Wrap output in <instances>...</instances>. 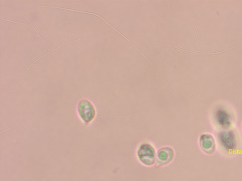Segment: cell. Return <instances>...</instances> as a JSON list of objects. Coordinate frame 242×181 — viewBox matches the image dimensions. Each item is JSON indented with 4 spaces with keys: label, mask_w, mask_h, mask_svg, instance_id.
Listing matches in <instances>:
<instances>
[{
    "label": "cell",
    "mask_w": 242,
    "mask_h": 181,
    "mask_svg": "<svg viewBox=\"0 0 242 181\" xmlns=\"http://www.w3.org/2000/svg\"><path fill=\"white\" fill-rule=\"evenodd\" d=\"M78 112L80 117L86 123L92 121L95 116L94 107L88 100L80 101L78 106Z\"/></svg>",
    "instance_id": "cell-1"
},
{
    "label": "cell",
    "mask_w": 242,
    "mask_h": 181,
    "mask_svg": "<svg viewBox=\"0 0 242 181\" xmlns=\"http://www.w3.org/2000/svg\"><path fill=\"white\" fill-rule=\"evenodd\" d=\"M155 151L154 149L149 145H144L141 146L139 151V156L141 162L149 164L154 163Z\"/></svg>",
    "instance_id": "cell-2"
},
{
    "label": "cell",
    "mask_w": 242,
    "mask_h": 181,
    "mask_svg": "<svg viewBox=\"0 0 242 181\" xmlns=\"http://www.w3.org/2000/svg\"><path fill=\"white\" fill-rule=\"evenodd\" d=\"M4 20H5V21H10V22H12L14 23H17L16 22L13 21H10V20H6V19H4Z\"/></svg>",
    "instance_id": "cell-4"
},
{
    "label": "cell",
    "mask_w": 242,
    "mask_h": 181,
    "mask_svg": "<svg viewBox=\"0 0 242 181\" xmlns=\"http://www.w3.org/2000/svg\"><path fill=\"white\" fill-rule=\"evenodd\" d=\"M214 140L212 139L211 137H208V140H206L205 141H202V143H201L202 144V147L203 148L205 149H208V148L211 149V148L210 147H212V148L214 147Z\"/></svg>",
    "instance_id": "cell-3"
}]
</instances>
